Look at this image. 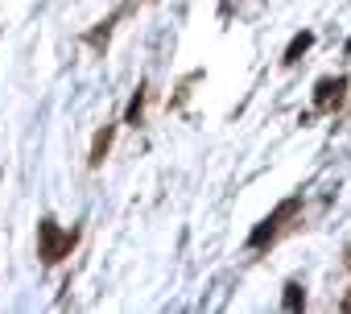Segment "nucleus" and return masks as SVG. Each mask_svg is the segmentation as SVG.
I'll list each match as a JSON object with an SVG mask.
<instances>
[{
    "label": "nucleus",
    "mask_w": 351,
    "mask_h": 314,
    "mask_svg": "<svg viewBox=\"0 0 351 314\" xmlns=\"http://www.w3.org/2000/svg\"><path fill=\"white\" fill-rule=\"evenodd\" d=\"M38 240H42V244H38V256H42L46 265L62 261V256L75 248V232H62L54 219H42V224H38Z\"/></svg>",
    "instance_id": "f257e3e1"
},
{
    "label": "nucleus",
    "mask_w": 351,
    "mask_h": 314,
    "mask_svg": "<svg viewBox=\"0 0 351 314\" xmlns=\"http://www.w3.org/2000/svg\"><path fill=\"white\" fill-rule=\"evenodd\" d=\"M293 211H298V199H285V203H281V207H277V211H273V215H269V219H265V224L252 232V236H248V248H265V244H269V240L281 232V224H285Z\"/></svg>",
    "instance_id": "f03ea898"
},
{
    "label": "nucleus",
    "mask_w": 351,
    "mask_h": 314,
    "mask_svg": "<svg viewBox=\"0 0 351 314\" xmlns=\"http://www.w3.org/2000/svg\"><path fill=\"white\" fill-rule=\"evenodd\" d=\"M314 91H318L314 104H318L322 112H330V108H339V99H343V91H347V79H343V75H335V79H318Z\"/></svg>",
    "instance_id": "7ed1b4c3"
},
{
    "label": "nucleus",
    "mask_w": 351,
    "mask_h": 314,
    "mask_svg": "<svg viewBox=\"0 0 351 314\" xmlns=\"http://www.w3.org/2000/svg\"><path fill=\"white\" fill-rule=\"evenodd\" d=\"M112 136H116V124H104V128L95 132V141H91V166H104V157H108V149H112Z\"/></svg>",
    "instance_id": "20e7f679"
},
{
    "label": "nucleus",
    "mask_w": 351,
    "mask_h": 314,
    "mask_svg": "<svg viewBox=\"0 0 351 314\" xmlns=\"http://www.w3.org/2000/svg\"><path fill=\"white\" fill-rule=\"evenodd\" d=\"M281 306H285V310H302V306H306V289H302L298 281H289V285H285V298H281Z\"/></svg>",
    "instance_id": "39448f33"
},
{
    "label": "nucleus",
    "mask_w": 351,
    "mask_h": 314,
    "mask_svg": "<svg viewBox=\"0 0 351 314\" xmlns=\"http://www.w3.org/2000/svg\"><path fill=\"white\" fill-rule=\"evenodd\" d=\"M310 42H314V34H298V38L289 42V50H285V62H298V58L310 50Z\"/></svg>",
    "instance_id": "423d86ee"
},
{
    "label": "nucleus",
    "mask_w": 351,
    "mask_h": 314,
    "mask_svg": "<svg viewBox=\"0 0 351 314\" xmlns=\"http://www.w3.org/2000/svg\"><path fill=\"white\" fill-rule=\"evenodd\" d=\"M141 108H145V87L136 91V99L128 104V124H141Z\"/></svg>",
    "instance_id": "0eeeda50"
},
{
    "label": "nucleus",
    "mask_w": 351,
    "mask_h": 314,
    "mask_svg": "<svg viewBox=\"0 0 351 314\" xmlns=\"http://www.w3.org/2000/svg\"><path fill=\"white\" fill-rule=\"evenodd\" d=\"M343 310H351V293H347V298H343Z\"/></svg>",
    "instance_id": "6e6552de"
},
{
    "label": "nucleus",
    "mask_w": 351,
    "mask_h": 314,
    "mask_svg": "<svg viewBox=\"0 0 351 314\" xmlns=\"http://www.w3.org/2000/svg\"><path fill=\"white\" fill-rule=\"evenodd\" d=\"M347 269H351V252H347Z\"/></svg>",
    "instance_id": "1a4fd4ad"
},
{
    "label": "nucleus",
    "mask_w": 351,
    "mask_h": 314,
    "mask_svg": "<svg viewBox=\"0 0 351 314\" xmlns=\"http://www.w3.org/2000/svg\"><path fill=\"white\" fill-rule=\"evenodd\" d=\"M347 50H351V42H347Z\"/></svg>",
    "instance_id": "9d476101"
}]
</instances>
